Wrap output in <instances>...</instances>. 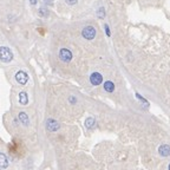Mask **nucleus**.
I'll list each match as a JSON object with an SVG mask.
<instances>
[{
	"mask_svg": "<svg viewBox=\"0 0 170 170\" xmlns=\"http://www.w3.org/2000/svg\"><path fill=\"white\" fill-rule=\"evenodd\" d=\"M13 59V54H12V51L6 47V46H2L0 47V60L4 62V63H8Z\"/></svg>",
	"mask_w": 170,
	"mask_h": 170,
	"instance_id": "nucleus-1",
	"label": "nucleus"
},
{
	"mask_svg": "<svg viewBox=\"0 0 170 170\" xmlns=\"http://www.w3.org/2000/svg\"><path fill=\"white\" fill-rule=\"evenodd\" d=\"M82 34H83V37L85 39L91 40V39H93L96 37V30H94L93 26H86V27H84Z\"/></svg>",
	"mask_w": 170,
	"mask_h": 170,
	"instance_id": "nucleus-2",
	"label": "nucleus"
},
{
	"mask_svg": "<svg viewBox=\"0 0 170 170\" xmlns=\"http://www.w3.org/2000/svg\"><path fill=\"white\" fill-rule=\"evenodd\" d=\"M59 58H60L63 62L69 63V62L72 59V53H71V51L68 50V49H62L60 52H59Z\"/></svg>",
	"mask_w": 170,
	"mask_h": 170,
	"instance_id": "nucleus-3",
	"label": "nucleus"
},
{
	"mask_svg": "<svg viewBox=\"0 0 170 170\" xmlns=\"http://www.w3.org/2000/svg\"><path fill=\"white\" fill-rule=\"evenodd\" d=\"M15 79H17V82H18L19 84L25 85L27 83V81H28V76H27V73L24 72V71H18L17 75H15Z\"/></svg>",
	"mask_w": 170,
	"mask_h": 170,
	"instance_id": "nucleus-4",
	"label": "nucleus"
},
{
	"mask_svg": "<svg viewBox=\"0 0 170 170\" xmlns=\"http://www.w3.org/2000/svg\"><path fill=\"white\" fill-rule=\"evenodd\" d=\"M103 81V77L100 73L98 72H93L91 76H90V82L92 83V85H99Z\"/></svg>",
	"mask_w": 170,
	"mask_h": 170,
	"instance_id": "nucleus-5",
	"label": "nucleus"
},
{
	"mask_svg": "<svg viewBox=\"0 0 170 170\" xmlns=\"http://www.w3.org/2000/svg\"><path fill=\"white\" fill-rule=\"evenodd\" d=\"M46 126L50 131H57L59 129V123L54 119H49L47 123H46Z\"/></svg>",
	"mask_w": 170,
	"mask_h": 170,
	"instance_id": "nucleus-6",
	"label": "nucleus"
},
{
	"mask_svg": "<svg viewBox=\"0 0 170 170\" xmlns=\"http://www.w3.org/2000/svg\"><path fill=\"white\" fill-rule=\"evenodd\" d=\"M158 153H160V155H161V156H163V157L169 156L170 155V147L168 145V144H163V145H161V147H160V149H158Z\"/></svg>",
	"mask_w": 170,
	"mask_h": 170,
	"instance_id": "nucleus-7",
	"label": "nucleus"
},
{
	"mask_svg": "<svg viewBox=\"0 0 170 170\" xmlns=\"http://www.w3.org/2000/svg\"><path fill=\"white\" fill-rule=\"evenodd\" d=\"M7 166H8V162H7V157L5 156V154L0 153V170L7 168Z\"/></svg>",
	"mask_w": 170,
	"mask_h": 170,
	"instance_id": "nucleus-8",
	"label": "nucleus"
},
{
	"mask_svg": "<svg viewBox=\"0 0 170 170\" xmlns=\"http://www.w3.org/2000/svg\"><path fill=\"white\" fill-rule=\"evenodd\" d=\"M19 102H20V104H23V105H26L27 104V102H28V97H27V93L26 92H20L19 93Z\"/></svg>",
	"mask_w": 170,
	"mask_h": 170,
	"instance_id": "nucleus-9",
	"label": "nucleus"
},
{
	"mask_svg": "<svg viewBox=\"0 0 170 170\" xmlns=\"http://www.w3.org/2000/svg\"><path fill=\"white\" fill-rule=\"evenodd\" d=\"M19 119H20V122L24 125H28V117H27V115L25 112H20L19 113Z\"/></svg>",
	"mask_w": 170,
	"mask_h": 170,
	"instance_id": "nucleus-10",
	"label": "nucleus"
},
{
	"mask_svg": "<svg viewBox=\"0 0 170 170\" xmlns=\"http://www.w3.org/2000/svg\"><path fill=\"white\" fill-rule=\"evenodd\" d=\"M104 89H105V91H108V92H112V91L115 90V84H113L112 82L108 81V82L104 83Z\"/></svg>",
	"mask_w": 170,
	"mask_h": 170,
	"instance_id": "nucleus-11",
	"label": "nucleus"
},
{
	"mask_svg": "<svg viewBox=\"0 0 170 170\" xmlns=\"http://www.w3.org/2000/svg\"><path fill=\"white\" fill-rule=\"evenodd\" d=\"M94 124H96V121H94V118H92V117H90V118H87V119L85 121V126H86L87 129H92V128L94 126Z\"/></svg>",
	"mask_w": 170,
	"mask_h": 170,
	"instance_id": "nucleus-12",
	"label": "nucleus"
},
{
	"mask_svg": "<svg viewBox=\"0 0 170 170\" xmlns=\"http://www.w3.org/2000/svg\"><path fill=\"white\" fill-rule=\"evenodd\" d=\"M66 1V4H69V5H75L78 0H65Z\"/></svg>",
	"mask_w": 170,
	"mask_h": 170,
	"instance_id": "nucleus-13",
	"label": "nucleus"
},
{
	"mask_svg": "<svg viewBox=\"0 0 170 170\" xmlns=\"http://www.w3.org/2000/svg\"><path fill=\"white\" fill-rule=\"evenodd\" d=\"M98 15H99L100 18H103V17H104V9H103V8H100V9H99V12H98Z\"/></svg>",
	"mask_w": 170,
	"mask_h": 170,
	"instance_id": "nucleus-14",
	"label": "nucleus"
},
{
	"mask_svg": "<svg viewBox=\"0 0 170 170\" xmlns=\"http://www.w3.org/2000/svg\"><path fill=\"white\" fill-rule=\"evenodd\" d=\"M105 31H106V34L110 36V30H109V26H108V25H105Z\"/></svg>",
	"mask_w": 170,
	"mask_h": 170,
	"instance_id": "nucleus-15",
	"label": "nucleus"
},
{
	"mask_svg": "<svg viewBox=\"0 0 170 170\" xmlns=\"http://www.w3.org/2000/svg\"><path fill=\"white\" fill-rule=\"evenodd\" d=\"M30 1H31V4H33V5L37 2V0H30Z\"/></svg>",
	"mask_w": 170,
	"mask_h": 170,
	"instance_id": "nucleus-16",
	"label": "nucleus"
},
{
	"mask_svg": "<svg viewBox=\"0 0 170 170\" xmlns=\"http://www.w3.org/2000/svg\"><path fill=\"white\" fill-rule=\"evenodd\" d=\"M169 170H170V166H169Z\"/></svg>",
	"mask_w": 170,
	"mask_h": 170,
	"instance_id": "nucleus-17",
	"label": "nucleus"
}]
</instances>
